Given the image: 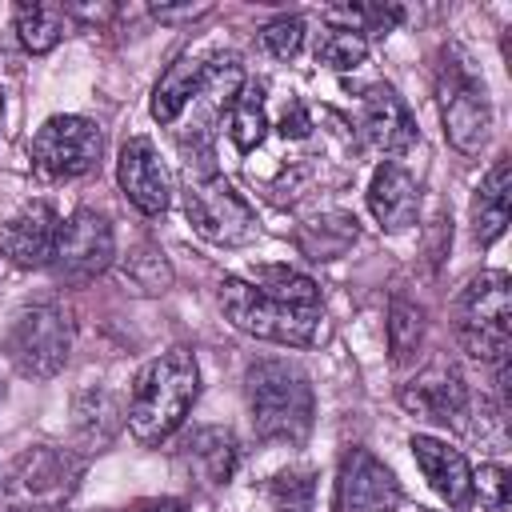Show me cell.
Returning a JSON list of instances; mask_svg holds the SVG:
<instances>
[{"label": "cell", "instance_id": "6da1fadb", "mask_svg": "<svg viewBox=\"0 0 512 512\" xmlns=\"http://www.w3.org/2000/svg\"><path fill=\"white\" fill-rule=\"evenodd\" d=\"M196 392H200V368H196L192 352L172 348V352L156 356L152 364H144V372L136 376V388H132V404H128L132 436L140 444L168 440L184 424Z\"/></svg>", "mask_w": 512, "mask_h": 512}, {"label": "cell", "instance_id": "7a4b0ae2", "mask_svg": "<svg viewBox=\"0 0 512 512\" xmlns=\"http://www.w3.org/2000/svg\"><path fill=\"white\" fill-rule=\"evenodd\" d=\"M248 412L264 440H300L312 428V384L284 360L248 368Z\"/></svg>", "mask_w": 512, "mask_h": 512}, {"label": "cell", "instance_id": "3957f363", "mask_svg": "<svg viewBox=\"0 0 512 512\" xmlns=\"http://www.w3.org/2000/svg\"><path fill=\"white\" fill-rule=\"evenodd\" d=\"M220 308L240 332L272 340V344L304 348L320 332V308H296V304L272 300V296H264L260 288H252L248 280H236V276L220 284Z\"/></svg>", "mask_w": 512, "mask_h": 512}, {"label": "cell", "instance_id": "277c9868", "mask_svg": "<svg viewBox=\"0 0 512 512\" xmlns=\"http://www.w3.org/2000/svg\"><path fill=\"white\" fill-rule=\"evenodd\" d=\"M512 332V288L504 272H480L456 300V336L480 360H504Z\"/></svg>", "mask_w": 512, "mask_h": 512}, {"label": "cell", "instance_id": "5b68a950", "mask_svg": "<svg viewBox=\"0 0 512 512\" xmlns=\"http://www.w3.org/2000/svg\"><path fill=\"white\" fill-rule=\"evenodd\" d=\"M184 212L192 228L212 244H244L256 236V212L224 176L192 180L184 192Z\"/></svg>", "mask_w": 512, "mask_h": 512}, {"label": "cell", "instance_id": "8992f818", "mask_svg": "<svg viewBox=\"0 0 512 512\" xmlns=\"http://www.w3.org/2000/svg\"><path fill=\"white\" fill-rule=\"evenodd\" d=\"M104 152V136L84 116H52L32 136V164L52 180L84 176Z\"/></svg>", "mask_w": 512, "mask_h": 512}, {"label": "cell", "instance_id": "52a82bcc", "mask_svg": "<svg viewBox=\"0 0 512 512\" xmlns=\"http://www.w3.org/2000/svg\"><path fill=\"white\" fill-rule=\"evenodd\" d=\"M440 116H444V136L452 140V148L460 152H480L492 128V104L484 96V84L460 68V64H444L440 72Z\"/></svg>", "mask_w": 512, "mask_h": 512}, {"label": "cell", "instance_id": "ba28073f", "mask_svg": "<svg viewBox=\"0 0 512 512\" xmlns=\"http://www.w3.org/2000/svg\"><path fill=\"white\" fill-rule=\"evenodd\" d=\"M68 344H72V328L56 304L28 308L12 324V336H8V352L24 376H52L64 364Z\"/></svg>", "mask_w": 512, "mask_h": 512}, {"label": "cell", "instance_id": "9c48e42d", "mask_svg": "<svg viewBox=\"0 0 512 512\" xmlns=\"http://www.w3.org/2000/svg\"><path fill=\"white\" fill-rule=\"evenodd\" d=\"M56 272L72 284H84L92 276H100L112 264V228L100 212L80 208L68 224H60V240H56Z\"/></svg>", "mask_w": 512, "mask_h": 512}, {"label": "cell", "instance_id": "30bf717a", "mask_svg": "<svg viewBox=\"0 0 512 512\" xmlns=\"http://www.w3.org/2000/svg\"><path fill=\"white\" fill-rule=\"evenodd\" d=\"M396 504H400L396 476L368 448H352L340 460L336 512H396Z\"/></svg>", "mask_w": 512, "mask_h": 512}, {"label": "cell", "instance_id": "8fae6325", "mask_svg": "<svg viewBox=\"0 0 512 512\" xmlns=\"http://www.w3.org/2000/svg\"><path fill=\"white\" fill-rule=\"evenodd\" d=\"M116 180H120L124 196L144 216H160L168 208V176H164V164H160V156H156L148 136L124 140L120 160H116Z\"/></svg>", "mask_w": 512, "mask_h": 512}, {"label": "cell", "instance_id": "7c38bea8", "mask_svg": "<svg viewBox=\"0 0 512 512\" xmlns=\"http://www.w3.org/2000/svg\"><path fill=\"white\" fill-rule=\"evenodd\" d=\"M408 448H412V456H416V464H420V472H424V480L432 484L436 496H444L452 508H468L472 504V496H476L472 468H468L460 448H452V444H444L436 436H424V432H416L408 440Z\"/></svg>", "mask_w": 512, "mask_h": 512}, {"label": "cell", "instance_id": "4fadbf2b", "mask_svg": "<svg viewBox=\"0 0 512 512\" xmlns=\"http://www.w3.org/2000/svg\"><path fill=\"white\" fill-rule=\"evenodd\" d=\"M56 240H60V220L48 204H28L0 232V248L16 268H44L56 256Z\"/></svg>", "mask_w": 512, "mask_h": 512}, {"label": "cell", "instance_id": "5bb4252c", "mask_svg": "<svg viewBox=\"0 0 512 512\" xmlns=\"http://www.w3.org/2000/svg\"><path fill=\"white\" fill-rule=\"evenodd\" d=\"M360 128H364V140L380 152H404V148L416 144V120H412L408 104L400 100V92L392 84L368 88Z\"/></svg>", "mask_w": 512, "mask_h": 512}, {"label": "cell", "instance_id": "9a60e30c", "mask_svg": "<svg viewBox=\"0 0 512 512\" xmlns=\"http://www.w3.org/2000/svg\"><path fill=\"white\" fill-rule=\"evenodd\" d=\"M368 208H372L376 224L388 228V232H400V228L416 224V212H420L416 180H412L400 164L384 160V164L372 172V184H368Z\"/></svg>", "mask_w": 512, "mask_h": 512}, {"label": "cell", "instance_id": "2e32d148", "mask_svg": "<svg viewBox=\"0 0 512 512\" xmlns=\"http://www.w3.org/2000/svg\"><path fill=\"white\" fill-rule=\"evenodd\" d=\"M200 76H204V60L184 52L172 60V68L160 76L156 92H152V116L160 124H172L192 100H196V88H200Z\"/></svg>", "mask_w": 512, "mask_h": 512}, {"label": "cell", "instance_id": "e0dca14e", "mask_svg": "<svg viewBox=\"0 0 512 512\" xmlns=\"http://www.w3.org/2000/svg\"><path fill=\"white\" fill-rule=\"evenodd\" d=\"M400 400H404V408H412L436 424H448V420H460V412H464V384L456 380V372H432V376L416 380V388H404Z\"/></svg>", "mask_w": 512, "mask_h": 512}, {"label": "cell", "instance_id": "ac0fdd59", "mask_svg": "<svg viewBox=\"0 0 512 512\" xmlns=\"http://www.w3.org/2000/svg\"><path fill=\"white\" fill-rule=\"evenodd\" d=\"M504 224H508V156H500L484 176V184L476 188V200H472L476 244H492L504 232Z\"/></svg>", "mask_w": 512, "mask_h": 512}, {"label": "cell", "instance_id": "d6986e66", "mask_svg": "<svg viewBox=\"0 0 512 512\" xmlns=\"http://www.w3.org/2000/svg\"><path fill=\"white\" fill-rule=\"evenodd\" d=\"M184 460L204 484H224L236 468V440L224 428H200L184 444Z\"/></svg>", "mask_w": 512, "mask_h": 512}, {"label": "cell", "instance_id": "ffe728a7", "mask_svg": "<svg viewBox=\"0 0 512 512\" xmlns=\"http://www.w3.org/2000/svg\"><path fill=\"white\" fill-rule=\"evenodd\" d=\"M68 32V16L56 4H20L16 8V36L28 52H48Z\"/></svg>", "mask_w": 512, "mask_h": 512}, {"label": "cell", "instance_id": "44dd1931", "mask_svg": "<svg viewBox=\"0 0 512 512\" xmlns=\"http://www.w3.org/2000/svg\"><path fill=\"white\" fill-rule=\"evenodd\" d=\"M268 116H264V88L260 84H244L228 108V136L240 152H252L264 140Z\"/></svg>", "mask_w": 512, "mask_h": 512}, {"label": "cell", "instance_id": "7402d4cb", "mask_svg": "<svg viewBox=\"0 0 512 512\" xmlns=\"http://www.w3.org/2000/svg\"><path fill=\"white\" fill-rule=\"evenodd\" d=\"M352 240H356V220H352V216H340V212L304 224L300 236H296L300 252L312 256V260H336Z\"/></svg>", "mask_w": 512, "mask_h": 512}, {"label": "cell", "instance_id": "603a6c76", "mask_svg": "<svg viewBox=\"0 0 512 512\" xmlns=\"http://www.w3.org/2000/svg\"><path fill=\"white\" fill-rule=\"evenodd\" d=\"M252 280H256L252 288H260L264 296L284 300V304H296V308H316V300H320V288L308 276H300V272H292L284 264H260L252 272Z\"/></svg>", "mask_w": 512, "mask_h": 512}, {"label": "cell", "instance_id": "cb8c5ba5", "mask_svg": "<svg viewBox=\"0 0 512 512\" xmlns=\"http://www.w3.org/2000/svg\"><path fill=\"white\" fill-rule=\"evenodd\" d=\"M364 56H368V40H364L360 32L344 28V24H328V28L316 36V60L328 64V68H336V72L356 68Z\"/></svg>", "mask_w": 512, "mask_h": 512}, {"label": "cell", "instance_id": "d4e9b609", "mask_svg": "<svg viewBox=\"0 0 512 512\" xmlns=\"http://www.w3.org/2000/svg\"><path fill=\"white\" fill-rule=\"evenodd\" d=\"M420 328H424L420 308L408 304L404 296H396V300H392V312H388V352H392L396 364H404V360L416 352V344H420Z\"/></svg>", "mask_w": 512, "mask_h": 512}, {"label": "cell", "instance_id": "484cf974", "mask_svg": "<svg viewBox=\"0 0 512 512\" xmlns=\"http://www.w3.org/2000/svg\"><path fill=\"white\" fill-rule=\"evenodd\" d=\"M312 496H316V484H312V472H280L272 484H268V500L276 512H312Z\"/></svg>", "mask_w": 512, "mask_h": 512}, {"label": "cell", "instance_id": "4316f807", "mask_svg": "<svg viewBox=\"0 0 512 512\" xmlns=\"http://www.w3.org/2000/svg\"><path fill=\"white\" fill-rule=\"evenodd\" d=\"M260 44L276 56V60H292L304 44V20L300 16H276L272 24H264L260 32Z\"/></svg>", "mask_w": 512, "mask_h": 512}, {"label": "cell", "instance_id": "83f0119b", "mask_svg": "<svg viewBox=\"0 0 512 512\" xmlns=\"http://www.w3.org/2000/svg\"><path fill=\"white\" fill-rule=\"evenodd\" d=\"M508 468L504 464H484L480 476H472V488H480V500L488 512H508Z\"/></svg>", "mask_w": 512, "mask_h": 512}, {"label": "cell", "instance_id": "f1b7e54d", "mask_svg": "<svg viewBox=\"0 0 512 512\" xmlns=\"http://www.w3.org/2000/svg\"><path fill=\"white\" fill-rule=\"evenodd\" d=\"M308 132H312V116H308V108L300 100H292L284 108V116H280V136L284 140H304Z\"/></svg>", "mask_w": 512, "mask_h": 512}, {"label": "cell", "instance_id": "f546056e", "mask_svg": "<svg viewBox=\"0 0 512 512\" xmlns=\"http://www.w3.org/2000/svg\"><path fill=\"white\" fill-rule=\"evenodd\" d=\"M144 512H188L180 500H152V504H144Z\"/></svg>", "mask_w": 512, "mask_h": 512}, {"label": "cell", "instance_id": "4dcf8cb0", "mask_svg": "<svg viewBox=\"0 0 512 512\" xmlns=\"http://www.w3.org/2000/svg\"><path fill=\"white\" fill-rule=\"evenodd\" d=\"M204 8H156L160 20H176V16H200Z\"/></svg>", "mask_w": 512, "mask_h": 512}]
</instances>
